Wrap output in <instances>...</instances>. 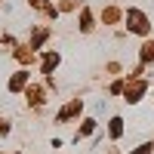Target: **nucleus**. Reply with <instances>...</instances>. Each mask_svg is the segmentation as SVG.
<instances>
[{
  "label": "nucleus",
  "instance_id": "f257e3e1",
  "mask_svg": "<svg viewBox=\"0 0 154 154\" xmlns=\"http://www.w3.org/2000/svg\"><path fill=\"white\" fill-rule=\"evenodd\" d=\"M126 22H130L126 28L136 31V34H148V28H151V25H148V16H145L142 9H130V12H126Z\"/></svg>",
  "mask_w": 154,
  "mask_h": 154
},
{
  "label": "nucleus",
  "instance_id": "f03ea898",
  "mask_svg": "<svg viewBox=\"0 0 154 154\" xmlns=\"http://www.w3.org/2000/svg\"><path fill=\"white\" fill-rule=\"evenodd\" d=\"M25 83H28V71H19V74L12 77V80H9V89H12V93H16V89H22Z\"/></svg>",
  "mask_w": 154,
  "mask_h": 154
},
{
  "label": "nucleus",
  "instance_id": "7ed1b4c3",
  "mask_svg": "<svg viewBox=\"0 0 154 154\" xmlns=\"http://www.w3.org/2000/svg\"><path fill=\"white\" fill-rule=\"evenodd\" d=\"M56 65H59V53H49V56H46V59H43V71H46V74H49V71H53V68H56Z\"/></svg>",
  "mask_w": 154,
  "mask_h": 154
},
{
  "label": "nucleus",
  "instance_id": "20e7f679",
  "mask_svg": "<svg viewBox=\"0 0 154 154\" xmlns=\"http://www.w3.org/2000/svg\"><path fill=\"white\" fill-rule=\"evenodd\" d=\"M151 59H154V43L148 40V43L142 46V62H151Z\"/></svg>",
  "mask_w": 154,
  "mask_h": 154
},
{
  "label": "nucleus",
  "instance_id": "39448f33",
  "mask_svg": "<svg viewBox=\"0 0 154 154\" xmlns=\"http://www.w3.org/2000/svg\"><path fill=\"white\" fill-rule=\"evenodd\" d=\"M120 123H123L120 117H114V120H111V136H114V139H117V136L123 133V126H120Z\"/></svg>",
  "mask_w": 154,
  "mask_h": 154
},
{
  "label": "nucleus",
  "instance_id": "423d86ee",
  "mask_svg": "<svg viewBox=\"0 0 154 154\" xmlns=\"http://www.w3.org/2000/svg\"><path fill=\"white\" fill-rule=\"evenodd\" d=\"M133 154H151V145H142L139 151H133Z\"/></svg>",
  "mask_w": 154,
  "mask_h": 154
},
{
  "label": "nucleus",
  "instance_id": "0eeeda50",
  "mask_svg": "<svg viewBox=\"0 0 154 154\" xmlns=\"http://www.w3.org/2000/svg\"><path fill=\"white\" fill-rule=\"evenodd\" d=\"M0 133H9V123L6 120H0Z\"/></svg>",
  "mask_w": 154,
  "mask_h": 154
}]
</instances>
